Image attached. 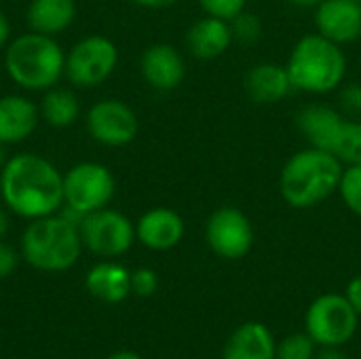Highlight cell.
Listing matches in <instances>:
<instances>
[{
	"label": "cell",
	"instance_id": "27",
	"mask_svg": "<svg viewBox=\"0 0 361 359\" xmlns=\"http://www.w3.org/2000/svg\"><path fill=\"white\" fill-rule=\"evenodd\" d=\"M199 4L207 15L231 21L235 15L245 11L247 0H199Z\"/></svg>",
	"mask_w": 361,
	"mask_h": 359
},
{
	"label": "cell",
	"instance_id": "3",
	"mask_svg": "<svg viewBox=\"0 0 361 359\" xmlns=\"http://www.w3.org/2000/svg\"><path fill=\"white\" fill-rule=\"evenodd\" d=\"M286 68L294 91L324 95L343 85L347 74V57L341 44L315 32L302 36L292 47Z\"/></svg>",
	"mask_w": 361,
	"mask_h": 359
},
{
	"label": "cell",
	"instance_id": "38",
	"mask_svg": "<svg viewBox=\"0 0 361 359\" xmlns=\"http://www.w3.org/2000/svg\"><path fill=\"white\" fill-rule=\"evenodd\" d=\"M8 159H11V157H8L6 144H2V142H0V169H2V167H4V165L8 163Z\"/></svg>",
	"mask_w": 361,
	"mask_h": 359
},
{
	"label": "cell",
	"instance_id": "35",
	"mask_svg": "<svg viewBox=\"0 0 361 359\" xmlns=\"http://www.w3.org/2000/svg\"><path fill=\"white\" fill-rule=\"evenodd\" d=\"M8 226H11L8 214H6V212H4V207L0 205V239L8 233Z\"/></svg>",
	"mask_w": 361,
	"mask_h": 359
},
{
	"label": "cell",
	"instance_id": "12",
	"mask_svg": "<svg viewBox=\"0 0 361 359\" xmlns=\"http://www.w3.org/2000/svg\"><path fill=\"white\" fill-rule=\"evenodd\" d=\"M317 34L336 44H351L361 38V4L355 0H324L315 6Z\"/></svg>",
	"mask_w": 361,
	"mask_h": 359
},
{
	"label": "cell",
	"instance_id": "21",
	"mask_svg": "<svg viewBox=\"0 0 361 359\" xmlns=\"http://www.w3.org/2000/svg\"><path fill=\"white\" fill-rule=\"evenodd\" d=\"M25 17L32 32L53 36L72 25L76 17V4L74 0H32Z\"/></svg>",
	"mask_w": 361,
	"mask_h": 359
},
{
	"label": "cell",
	"instance_id": "13",
	"mask_svg": "<svg viewBox=\"0 0 361 359\" xmlns=\"http://www.w3.org/2000/svg\"><path fill=\"white\" fill-rule=\"evenodd\" d=\"M140 70L144 80L157 91H173L186 76V63L180 51L167 42H157L142 53Z\"/></svg>",
	"mask_w": 361,
	"mask_h": 359
},
{
	"label": "cell",
	"instance_id": "5",
	"mask_svg": "<svg viewBox=\"0 0 361 359\" xmlns=\"http://www.w3.org/2000/svg\"><path fill=\"white\" fill-rule=\"evenodd\" d=\"M80 229L61 214L30 220L21 235V254L25 262L44 273L68 271L80 258Z\"/></svg>",
	"mask_w": 361,
	"mask_h": 359
},
{
	"label": "cell",
	"instance_id": "39",
	"mask_svg": "<svg viewBox=\"0 0 361 359\" xmlns=\"http://www.w3.org/2000/svg\"><path fill=\"white\" fill-rule=\"evenodd\" d=\"M355 2H360V4H361V0H355Z\"/></svg>",
	"mask_w": 361,
	"mask_h": 359
},
{
	"label": "cell",
	"instance_id": "26",
	"mask_svg": "<svg viewBox=\"0 0 361 359\" xmlns=\"http://www.w3.org/2000/svg\"><path fill=\"white\" fill-rule=\"evenodd\" d=\"M315 341L307 332L290 334L277 345V359H313Z\"/></svg>",
	"mask_w": 361,
	"mask_h": 359
},
{
	"label": "cell",
	"instance_id": "7",
	"mask_svg": "<svg viewBox=\"0 0 361 359\" xmlns=\"http://www.w3.org/2000/svg\"><path fill=\"white\" fill-rule=\"evenodd\" d=\"M118 49L99 34L80 38L66 55V76L72 85L91 89L102 85L116 70Z\"/></svg>",
	"mask_w": 361,
	"mask_h": 359
},
{
	"label": "cell",
	"instance_id": "20",
	"mask_svg": "<svg viewBox=\"0 0 361 359\" xmlns=\"http://www.w3.org/2000/svg\"><path fill=\"white\" fill-rule=\"evenodd\" d=\"M87 290L102 303H123L131 294V273L116 262H99L87 273Z\"/></svg>",
	"mask_w": 361,
	"mask_h": 359
},
{
	"label": "cell",
	"instance_id": "24",
	"mask_svg": "<svg viewBox=\"0 0 361 359\" xmlns=\"http://www.w3.org/2000/svg\"><path fill=\"white\" fill-rule=\"evenodd\" d=\"M231 34H233V42L239 44H256L262 38V21L258 15L250 13V11H241L239 15H235L231 21Z\"/></svg>",
	"mask_w": 361,
	"mask_h": 359
},
{
	"label": "cell",
	"instance_id": "31",
	"mask_svg": "<svg viewBox=\"0 0 361 359\" xmlns=\"http://www.w3.org/2000/svg\"><path fill=\"white\" fill-rule=\"evenodd\" d=\"M347 300L351 303V307L355 309V313L361 317V275L353 277L347 286Z\"/></svg>",
	"mask_w": 361,
	"mask_h": 359
},
{
	"label": "cell",
	"instance_id": "1",
	"mask_svg": "<svg viewBox=\"0 0 361 359\" xmlns=\"http://www.w3.org/2000/svg\"><path fill=\"white\" fill-rule=\"evenodd\" d=\"M0 195L4 205L21 218L53 216L63 205V176L49 159L21 152L0 169Z\"/></svg>",
	"mask_w": 361,
	"mask_h": 359
},
{
	"label": "cell",
	"instance_id": "28",
	"mask_svg": "<svg viewBox=\"0 0 361 359\" xmlns=\"http://www.w3.org/2000/svg\"><path fill=\"white\" fill-rule=\"evenodd\" d=\"M159 288V277L152 269H137L131 273V292L146 298L152 296Z\"/></svg>",
	"mask_w": 361,
	"mask_h": 359
},
{
	"label": "cell",
	"instance_id": "36",
	"mask_svg": "<svg viewBox=\"0 0 361 359\" xmlns=\"http://www.w3.org/2000/svg\"><path fill=\"white\" fill-rule=\"evenodd\" d=\"M292 4H296V6H300V8H315V6H319L324 0H290Z\"/></svg>",
	"mask_w": 361,
	"mask_h": 359
},
{
	"label": "cell",
	"instance_id": "6",
	"mask_svg": "<svg viewBox=\"0 0 361 359\" xmlns=\"http://www.w3.org/2000/svg\"><path fill=\"white\" fill-rule=\"evenodd\" d=\"M360 315L343 294L315 298L305 317V332L322 347H343L357 330Z\"/></svg>",
	"mask_w": 361,
	"mask_h": 359
},
{
	"label": "cell",
	"instance_id": "34",
	"mask_svg": "<svg viewBox=\"0 0 361 359\" xmlns=\"http://www.w3.org/2000/svg\"><path fill=\"white\" fill-rule=\"evenodd\" d=\"M313 359H349L343 351H338V347H324Z\"/></svg>",
	"mask_w": 361,
	"mask_h": 359
},
{
	"label": "cell",
	"instance_id": "29",
	"mask_svg": "<svg viewBox=\"0 0 361 359\" xmlns=\"http://www.w3.org/2000/svg\"><path fill=\"white\" fill-rule=\"evenodd\" d=\"M341 108L351 116H361V83L341 85Z\"/></svg>",
	"mask_w": 361,
	"mask_h": 359
},
{
	"label": "cell",
	"instance_id": "18",
	"mask_svg": "<svg viewBox=\"0 0 361 359\" xmlns=\"http://www.w3.org/2000/svg\"><path fill=\"white\" fill-rule=\"evenodd\" d=\"M222 359H277V345L264 324L247 322L233 332Z\"/></svg>",
	"mask_w": 361,
	"mask_h": 359
},
{
	"label": "cell",
	"instance_id": "15",
	"mask_svg": "<svg viewBox=\"0 0 361 359\" xmlns=\"http://www.w3.org/2000/svg\"><path fill=\"white\" fill-rule=\"evenodd\" d=\"M231 44H233V34H231L228 21L212 17V15L195 21L186 32L188 51L192 53V57L203 59V61L218 59L220 55L226 53Z\"/></svg>",
	"mask_w": 361,
	"mask_h": 359
},
{
	"label": "cell",
	"instance_id": "37",
	"mask_svg": "<svg viewBox=\"0 0 361 359\" xmlns=\"http://www.w3.org/2000/svg\"><path fill=\"white\" fill-rule=\"evenodd\" d=\"M108 359H142L140 355H135V353H131V351H116V353H112Z\"/></svg>",
	"mask_w": 361,
	"mask_h": 359
},
{
	"label": "cell",
	"instance_id": "2",
	"mask_svg": "<svg viewBox=\"0 0 361 359\" xmlns=\"http://www.w3.org/2000/svg\"><path fill=\"white\" fill-rule=\"evenodd\" d=\"M345 165L328 150L305 148L292 154L281 174L279 190L283 201L294 209H311L338 193Z\"/></svg>",
	"mask_w": 361,
	"mask_h": 359
},
{
	"label": "cell",
	"instance_id": "8",
	"mask_svg": "<svg viewBox=\"0 0 361 359\" xmlns=\"http://www.w3.org/2000/svg\"><path fill=\"white\" fill-rule=\"evenodd\" d=\"M116 193V180L106 165L78 163L63 176V203L80 214L104 209Z\"/></svg>",
	"mask_w": 361,
	"mask_h": 359
},
{
	"label": "cell",
	"instance_id": "17",
	"mask_svg": "<svg viewBox=\"0 0 361 359\" xmlns=\"http://www.w3.org/2000/svg\"><path fill=\"white\" fill-rule=\"evenodd\" d=\"M245 91L256 104H277L294 91L288 68L279 63H256L245 76Z\"/></svg>",
	"mask_w": 361,
	"mask_h": 359
},
{
	"label": "cell",
	"instance_id": "23",
	"mask_svg": "<svg viewBox=\"0 0 361 359\" xmlns=\"http://www.w3.org/2000/svg\"><path fill=\"white\" fill-rule=\"evenodd\" d=\"M328 152H332L345 167L361 165V121L343 118Z\"/></svg>",
	"mask_w": 361,
	"mask_h": 359
},
{
	"label": "cell",
	"instance_id": "14",
	"mask_svg": "<svg viewBox=\"0 0 361 359\" xmlns=\"http://www.w3.org/2000/svg\"><path fill=\"white\" fill-rule=\"evenodd\" d=\"M184 237V220L169 207L148 209L135 224V239L154 252H167L176 248Z\"/></svg>",
	"mask_w": 361,
	"mask_h": 359
},
{
	"label": "cell",
	"instance_id": "30",
	"mask_svg": "<svg viewBox=\"0 0 361 359\" xmlns=\"http://www.w3.org/2000/svg\"><path fill=\"white\" fill-rule=\"evenodd\" d=\"M17 262H19L17 252L8 243L0 241V279H6L17 269Z\"/></svg>",
	"mask_w": 361,
	"mask_h": 359
},
{
	"label": "cell",
	"instance_id": "19",
	"mask_svg": "<svg viewBox=\"0 0 361 359\" xmlns=\"http://www.w3.org/2000/svg\"><path fill=\"white\" fill-rule=\"evenodd\" d=\"M343 118H345L343 112H338L330 106L311 104L298 112L296 125H298V131L309 142V146L330 150V144H332Z\"/></svg>",
	"mask_w": 361,
	"mask_h": 359
},
{
	"label": "cell",
	"instance_id": "25",
	"mask_svg": "<svg viewBox=\"0 0 361 359\" xmlns=\"http://www.w3.org/2000/svg\"><path fill=\"white\" fill-rule=\"evenodd\" d=\"M343 203L361 218V165H347L338 184Z\"/></svg>",
	"mask_w": 361,
	"mask_h": 359
},
{
	"label": "cell",
	"instance_id": "16",
	"mask_svg": "<svg viewBox=\"0 0 361 359\" xmlns=\"http://www.w3.org/2000/svg\"><path fill=\"white\" fill-rule=\"evenodd\" d=\"M40 110L23 95L0 97V142L19 144L30 138L38 125Z\"/></svg>",
	"mask_w": 361,
	"mask_h": 359
},
{
	"label": "cell",
	"instance_id": "33",
	"mask_svg": "<svg viewBox=\"0 0 361 359\" xmlns=\"http://www.w3.org/2000/svg\"><path fill=\"white\" fill-rule=\"evenodd\" d=\"M8 38H11V23H8L6 15L0 11V49L8 42Z\"/></svg>",
	"mask_w": 361,
	"mask_h": 359
},
{
	"label": "cell",
	"instance_id": "9",
	"mask_svg": "<svg viewBox=\"0 0 361 359\" xmlns=\"http://www.w3.org/2000/svg\"><path fill=\"white\" fill-rule=\"evenodd\" d=\"M82 243L97 256L116 258L129 252L135 241L133 222L116 209H97L82 218L80 222Z\"/></svg>",
	"mask_w": 361,
	"mask_h": 359
},
{
	"label": "cell",
	"instance_id": "4",
	"mask_svg": "<svg viewBox=\"0 0 361 359\" xmlns=\"http://www.w3.org/2000/svg\"><path fill=\"white\" fill-rule=\"evenodd\" d=\"M8 78L27 91H44L66 74V53L53 36L30 32L8 42L4 53Z\"/></svg>",
	"mask_w": 361,
	"mask_h": 359
},
{
	"label": "cell",
	"instance_id": "22",
	"mask_svg": "<svg viewBox=\"0 0 361 359\" xmlns=\"http://www.w3.org/2000/svg\"><path fill=\"white\" fill-rule=\"evenodd\" d=\"M40 116L51 127H72L80 116V104L68 89H49L40 102Z\"/></svg>",
	"mask_w": 361,
	"mask_h": 359
},
{
	"label": "cell",
	"instance_id": "32",
	"mask_svg": "<svg viewBox=\"0 0 361 359\" xmlns=\"http://www.w3.org/2000/svg\"><path fill=\"white\" fill-rule=\"evenodd\" d=\"M133 4L142 6V8H152V11H161V8H169L180 0H131Z\"/></svg>",
	"mask_w": 361,
	"mask_h": 359
},
{
	"label": "cell",
	"instance_id": "10",
	"mask_svg": "<svg viewBox=\"0 0 361 359\" xmlns=\"http://www.w3.org/2000/svg\"><path fill=\"white\" fill-rule=\"evenodd\" d=\"M205 239L216 256L224 260H239L247 256L254 245V229L241 209L224 205L207 218Z\"/></svg>",
	"mask_w": 361,
	"mask_h": 359
},
{
	"label": "cell",
	"instance_id": "11",
	"mask_svg": "<svg viewBox=\"0 0 361 359\" xmlns=\"http://www.w3.org/2000/svg\"><path fill=\"white\" fill-rule=\"evenodd\" d=\"M87 129L95 142L110 148H121L135 140L140 123L131 106L108 97L91 106L87 112Z\"/></svg>",
	"mask_w": 361,
	"mask_h": 359
}]
</instances>
